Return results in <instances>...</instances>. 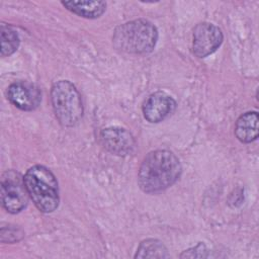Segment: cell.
I'll list each match as a JSON object with an SVG mask.
<instances>
[{"label": "cell", "instance_id": "cell-1", "mask_svg": "<svg viewBox=\"0 0 259 259\" xmlns=\"http://www.w3.org/2000/svg\"><path fill=\"white\" fill-rule=\"evenodd\" d=\"M182 172L179 159L168 150L150 152L143 160L139 173L140 188L147 193H157L173 185Z\"/></svg>", "mask_w": 259, "mask_h": 259}, {"label": "cell", "instance_id": "cell-2", "mask_svg": "<svg viewBox=\"0 0 259 259\" xmlns=\"http://www.w3.org/2000/svg\"><path fill=\"white\" fill-rule=\"evenodd\" d=\"M158 40L156 26L146 19H136L118 25L112 35L115 50L132 55L151 53Z\"/></svg>", "mask_w": 259, "mask_h": 259}, {"label": "cell", "instance_id": "cell-3", "mask_svg": "<svg viewBox=\"0 0 259 259\" xmlns=\"http://www.w3.org/2000/svg\"><path fill=\"white\" fill-rule=\"evenodd\" d=\"M27 192L34 205L45 213L59 205V186L53 172L41 165L30 167L23 176Z\"/></svg>", "mask_w": 259, "mask_h": 259}, {"label": "cell", "instance_id": "cell-4", "mask_svg": "<svg viewBox=\"0 0 259 259\" xmlns=\"http://www.w3.org/2000/svg\"><path fill=\"white\" fill-rule=\"evenodd\" d=\"M55 115L64 126L78 124L83 116V104L77 88L68 80L56 82L51 90Z\"/></svg>", "mask_w": 259, "mask_h": 259}, {"label": "cell", "instance_id": "cell-5", "mask_svg": "<svg viewBox=\"0 0 259 259\" xmlns=\"http://www.w3.org/2000/svg\"><path fill=\"white\" fill-rule=\"evenodd\" d=\"M28 192L24 178L14 170L3 173L1 178V201L3 207L10 213L21 211L27 204Z\"/></svg>", "mask_w": 259, "mask_h": 259}, {"label": "cell", "instance_id": "cell-6", "mask_svg": "<svg viewBox=\"0 0 259 259\" xmlns=\"http://www.w3.org/2000/svg\"><path fill=\"white\" fill-rule=\"evenodd\" d=\"M223 39V32L217 25L209 22L198 23L193 29V54L198 58H205L219 49Z\"/></svg>", "mask_w": 259, "mask_h": 259}, {"label": "cell", "instance_id": "cell-7", "mask_svg": "<svg viewBox=\"0 0 259 259\" xmlns=\"http://www.w3.org/2000/svg\"><path fill=\"white\" fill-rule=\"evenodd\" d=\"M7 98L15 107L24 111H31L38 107L41 93L36 85L26 81H17L8 87Z\"/></svg>", "mask_w": 259, "mask_h": 259}, {"label": "cell", "instance_id": "cell-8", "mask_svg": "<svg viewBox=\"0 0 259 259\" xmlns=\"http://www.w3.org/2000/svg\"><path fill=\"white\" fill-rule=\"evenodd\" d=\"M100 142L105 150L117 156L133 153L136 141L133 135L120 126H109L100 132Z\"/></svg>", "mask_w": 259, "mask_h": 259}, {"label": "cell", "instance_id": "cell-9", "mask_svg": "<svg viewBox=\"0 0 259 259\" xmlns=\"http://www.w3.org/2000/svg\"><path fill=\"white\" fill-rule=\"evenodd\" d=\"M176 108V101L167 93L158 91L151 94L143 104L144 117L153 123L168 117Z\"/></svg>", "mask_w": 259, "mask_h": 259}, {"label": "cell", "instance_id": "cell-10", "mask_svg": "<svg viewBox=\"0 0 259 259\" xmlns=\"http://www.w3.org/2000/svg\"><path fill=\"white\" fill-rule=\"evenodd\" d=\"M258 113L248 111L242 114L236 121L235 135L242 143H251L258 138Z\"/></svg>", "mask_w": 259, "mask_h": 259}, {"label": "cell", "instance_id": "cell-11", "mask_svg": "<svg viewBox=\"0 0 259 259\" xmlns=\"http://www.w3.org/2000/svg\"><path fill=\"white\" fill-rule=\"evenodd\" d=\"M62 5L69 11L89 19L100 17L106 9L104 1H63Z\"/></svg>", "mask_w": 259, "mask_h": 259}, {"label": "cell", "instance_id": "cell-12", "mask_svg": "<svg viewBox=\"0 0 259 259\" xmlns=\"http://www.w3.org/2000/svg\"><path fill=\"white\" fill-rule=\"evenodd\" d=\"M169 254L164 244L155 239H148L139 245L135 258H167Z\"/></svg>", "mask_w": 259, "mask_h": 259}, {"label": "cell", "instance_id": "cell-13", "mask_svg": "<svg viewBox=\"0 0 259 259\" xmlns=\"http://www.w3.org/2000/svg\"><path fill=\"white\" fill-rule=\"evenodd\" d=\"M1 56L6 57L12 55L19 46V37L17 32L9 25L1 24Z\"/></svg>", "mask_w": 259, "mask_h": 259}, {"label": "cell", "instance_id": "cell-14", "mask_svg": "<svg viewBox=\"0 0 259 259\" xmlns=\"http://www.w3.org/2000/svg\"><path fill=\"white\" fill-rule=\"evenodd\" d=\"M7 239L4 242H8V243H12L15 241H19L22 237H23V232L13 226H8V228L6 229L5 227L1 228V239L6 237Z\"/></svg>", "mask_w": 259, "mask_h": 259}, {"label": "cell", "instance_id": "cell-15", "mask_svg": "<svg viewBox=\"0 0 259 259\" xmlns=\"http://www.w3.org/2000/svg\"><path fill=\"white\" fill-rule=\"evenodd\" d=\"M207 250L204 244L202 243H198L195 247L190 248L188 250H185L180 257L181 258H203V257H207Z\"/></svg>", "mask_w": 259, "mask_h": 259}]
</instances>
